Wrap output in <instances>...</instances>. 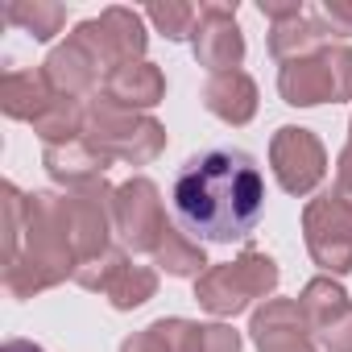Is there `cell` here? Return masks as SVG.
<instances>
[{"mask_svg":"<svg viewBox=\"0 0 352 352\" xmlns=\"http://www.w3.org/2000/svg\"><path fill=\"white\" fill-rule=\"evenodd\" d=\"M265 212V183L249 153L208 149L191 157L174 179V216L199 241H241Z\"/></svg>","mask_w":352,"mask_h":352,"instance_id":"cell-1","label":"cell"},{"mask_svg":"<svg viewBox=\"0 0 352 352\" xmlns=\"http://www.w3.org/2000/svg\"><path fill=\"white\" fill-rule=\"evenodd\" d=\"M5 352H42V348L30 344V340H13V344H5Z\"/></svg>","mask_w":352,"mask_h":352,"instance_id":"cell-2","label":"cell"}]
</instances>
